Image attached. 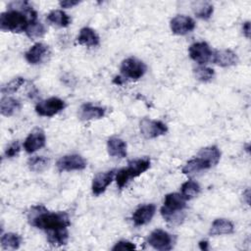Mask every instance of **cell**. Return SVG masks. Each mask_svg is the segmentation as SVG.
<instances>
[{
    "instance_id": "obj_4",
    "label": "cell",
    "mask_w": 251,
    "mask_h": 251,
    "mask_svg": "<svg viewBox=\"0 0 251 251\" xmlns=\"http://www.w3.org/2000/svg\"><path fill=\"white\" fill-rule=\"evenodd\" d=\"M150 160L148 158L135 159L128 162L126 168H123L118 171L116 175V182L120 189H122L129 179L134 178L150 168Z\"/></svg>"
},
{
    "instance_id": "obj_26",
    "label": "cell",
    "mask_w": 251,
    "mask_h": 251,
    "mask_svg": "<svg viewBox=\"0 0 251 251\" xmlns=\"http://www.w3.org/2000/svg\"><path fill=\"white\" fill-rule=\"evenodd\" d=\"M195 16L202 20H208L213 14L214 7L209 2H195L192 6Z\"/></svg>"
},
{
    "instance_id": "obj_36",
    "label": "cell",
    "mask_w": 251,
    "mask_h": 251,
    "mask_svg": "<svg viewBox=\"0 0 251 251\" xmlns=\"http://www.w3.org/2000/svg\"><path fill=\"white\" fill-rule=\"evenodd\" d=\"M242 31H243V34L247 38H249V36H250V22H245L242 25Z\"/></svg>"
},
{
    "instance_id": "obj_9",
    "label": "cell",
    "mask_w": 251,
    "mask_h": 251,
    "mask_svg": "<svg viewBox=\"0 0 251 251\" xmlns=\"http://www.w3.org/2000/svg\"><path fill=\"white\" fill-rule=\"evenodd\" d=\"M56 167L59 172H72V171H81L85 169L86 162L78 154L66 155L61 157L57 163Z\"/></svg>"
},
{
    "instance_id": "obj_18",
    "label": "cell",
    "mask_w": 251,
    "mask_h": 251,
    "mask_svg": "<svg viewBox=\"0 0 251 251\" xmlns=\"http://www.w3.org/2000/svg\"><path fill=\"white\" fill-rule=\"evenodd\" d=\"M212 166L204 159L200 158V157H195L193 159H191L190 161H188L182 168L181 172L182 174L186 175V176H192L195 175L199 172L205 171L210 169Z\"/></svg>"
},
{
    "instance_id": "obj_8",
    "label": "cell",
    "mask_w": 251,
    "mask_h": 251,
    "mask_svg": "<svg viewBox=\"0 0 251 251\" xmlns=\"http://www.w3.org/2000/svg\"><path fill=\"white\" fill-rule=\"evenodd\" d=\"M66 107L64 100L58 97H50L42 100L35 106V112L41 117H53Z\"/></svg>"
},
{
    "instance_id": "obj_12",
    "label": "cell",
    "mask_w": 251,
    "mask_h": 251,
    "mask_svg": "<svg viewBox=\"0 0 251 251\" xmlns=\"http://www.w3.org/2000/svg\"><path fill=\"white\" fill-rule=\"evenodd\" d=\"M46 136L41 128H34L24 141V148L27 153H33L45 145Z\"/></svg>"
},
{
    "instance_id": "obj_16",
    "label": "cell",
    "mask_w": 251,
    "mask_h": 251,
    "mask_svg": "<svg viewBox=\"0 0 251 251\" xmlns=\"http://www.w3.org/2000/svg\"><path fill=\"white\" fill-rule=\"evenodd\" d=\"M211 60L220 67H230L237 64L238 57L233 51L229 49H223L213 52Z\"/></svg>"
},
{
    "instance_id": "obj_32",
    "label": "cell",
    "mask_w": 251,
    "mask_h": 251,
    "mask_svg": "<svg viewBox=\"0 0 251 251\" xmlns=\"http://www.w3.org/2000/svg\"><path fill=\"white\" fill-rule=\"evenodd\" d=\"M25 83V79L21 76L19 77H15L14 79H12L11 81H9L8 83L4 84L1 87V92L3 94H13L15 93L23 84Z\"/></svg>"
},
{
    "instance_id": "obj_6",
    "label": "cell",
    "mask_w": 251,
    "mask_h": 251,
    "mask_svg": "<svg viewBox=\"0 0 251 251\" xmlns=\"http://www.w3.org/2000/svg\"><path fill=\"white\" fill-rule=\"evenodd\" d=\"M174 242L175 239L173 235L160 228L153 230L147 237V243L154 249L160 251L171 250L174 246Z\"/></svg>"
},
{
    "instance_id": "obj_5",
    "label": "cell",
    "mask_w": 251,
    "mask_h": 251,
    "mask_svg": "<svg viewBox=\"0 0 251 251\" xmlns=\"http://www.w3.org/2000/svg\"><path fill=\"white\" fill-rule=\"evenodd\" d=\"M122 75L131 80H137L146 73V65L135 57H129L125 59L121 65Z\"/></svg>"
},
{
    "instance_id": "obj_10",
    "label": "cell",
    "mask_w": 251,
    "mask_h": 251,
    "mask_svg": "<svg viewBox=\"0 0 251 251\" xmlns=\"http://www.w3.org/2000/svg\"><path fill=\"white\" fill-rule=\"evenodd\" d=\"M189 57L200 65H204L212 59L213 51L211 50L208 43L204 41L195 42L190 45L188 49Z\"/></svg>"
},
{
    "instance_id": "obj_3",
    "label": "cell",
    "mask_w": 251,
    "mask_h": 251,
    "mask_svg": "<svg viewBox=\"0 0 251 251\" xmlns=\"http://www.w3.org/2000/svg\"><path fill=\"white\" fill-rule=\"evenodd\" d=\"M186 200L180 193H169L165 196L164 205L161 208V215L165 221L173 226L182 223L185 214L183 210L186 207Z\"/></svg>"
},
{
    "instance_id": "obj_13",
    "label": "cell",
    "mask_w": 251,
    "mask_h": 251,
    "mask_svg": "<svg viewBox=\"0 0 251 251\" xmlns=\"http://www.w3.org/2000/svg\"><path fill=\"white\" fill-rule=\"evenodd\" d=\"M49 54V47L41 42L33 44L25 54V60L31 65L42 63Z\"/></svg>"
},
{
    "instance_id": "obj_27",
    "label": "cell",
    "mask_w": 251,
    "mask_h": 251,
    "mask_svg": "<svg viewBox=\"0 0 251 251\" xmlns=\"http://www.w3.org/2000/svg\"><path fill=\"white\" fill-rule=\"evenodd\" d=\"M22 238L14 232H7L1 236V246L3 249H18L21 245Z\"/></svg>"
},
{
    "instance_id": "obj_20",
    "label": "cell",
    "mask_w": 251,
    "mask_h": 251,
    "mask_svg": "<svg viewBox=\"0 0 251 251\" xmlns=\"http://www.w3.org/2000/svg\"><path fill=\"white\" fill-rule=\"evenodd\" d=\"M234 231L233 224L226 219H216L209 230L210 235H222V234H230Z\"/></svg>"
},
{
    "instance_id": "obj_7",
    "label": "cell",
    "mask_w": 251,
    "mask_h": 251,
    "mask_svg": "<svg viewBox=\"0 0 251 251\" xmlns=\"http://www.w3.org/2000/svg\"><path fill=\"white\" fill-rule=\"evenodd\" d=\"M139 129L145 138L151 139L165 134L168 131V126L161 121L144 118L139 123Z\"/></svg>"
},
{
    "instance_id": "obj_28",
    "label": "cell",
    "mask_w": 251,
    "mask_h": 251,
    "mask_svg": "<svg viewBox=\"0 0 251 251\" xmlns=\"http://www.w3.org/2000/svg\"><path fill=\"white\" fill-rule=\"evenodd\" d=\"M181 195L185 200H190L194 197H196L200 192V186L199 184L194 180H187L182 183L180 187Z\"/></svg>"
},
{
    "instance_id": "obj_23",
    "label": "cell",
    "mask_w": 251,
    "mask_h": 251,
    "mask_svg": "<svg viewBox=\"0 0 251 251\" xmlns=\"http://www.w3.org/2000/svg\"><path fill=\"white\" fill-rule=\"evenodd\" d=\"M47 21L60 27H66L71 24V18L62 10H53L47 15Z\"/></svg>"
},
{
    "instance_id": "obj_17",
    "label": "cell",
    "mask_w": 251,
    "mask_h": 251,
    "mask_svg": "<svg viewBox=\"0 0 251 251\" xmlns=\"http://www.w3.org/2000/svg\"><path fill=\"white\" fill-rule=\"evenodd\" d=\"M105 116V109L91 103H84L79 109V117L83 121L98 120Z\"/></svg>"
},
{
    "instance_id": "obj_2",
    "label": "cell",
    "mask_w": 251,
    "mask_h": 251,
    "mask_svg": "<svg viewBox=\"0 0 251 251\" xmlns=\"http://www.w3.org/2000/svg\"><path fill=\"white\" fill-rule=\"evenodd\" d=\"M31 226L45 230L46 233L61 229H68L71 226L69 215L66 212H49L43 206H34L27 214Z\"/></svg>"
},
{
    "instance_id": "obj_38",
    "label": "cell",
    "mask_w": 251,
    "mask_h": 251,
    "mask_svg": "<svg viewBox=\"0 0 251 251\" xmlns=\"http://www.w3.org/2000/svg\"><path fill=\"white\" fill-rule=\"evenodd\" d=\"M243 195L245 196V198H246V202H247V204H249V197H250V190L249 189H246V191H245V193H243Z\"/></svg>"
},
{
    "instance_id": "obj_33",
    "label": "cell",
    "mask_w": 251,
    "mask_h": 251,
    "mask_svg": "<svg viewBox=\"0 0 251 251\" xmlns=\"http://www.w3.org/2000/svg\"><path fill=\"white\" fill-rule=\"evenodd\" d=\"M135 248L136 247L132 242L127 241V240H121L113 246L112 250L113 251H120V250L125 251V250H134Z\"/></svg>"
},
{
    "instance_id": "obj_1",
    "label": "cell",
    "mask_w": 251,
    "mask_h": 251,
    "mask_svg": "<svg viewBox=\"0 0 251 251\" xmlns=\"http://www.w3.org/2000/svg\"><path fill=\"white\" fill-rule=\"evenodd\" d=\"M37 20V13L26 1H15L9 5V9L0 15V28L4 31H25L28 24Z\"/></svg>"
},
{
    "instance_id": "obj_34",
    "label": "cell",
    "mask_w": 251,
    "mask_h": 251,
    "mask_svg": "<svg viewBox=\"0 0 251 251\" xmlns=\"http://www.w3.org/2000/svg\"><path fill=\"white\" fill-rule=\"evenodd\" d=\"M20 150H21V147H20L19 141H14L5 149V156L7 158H13L19 154Z\"/></svg>"
},
{
    "instance_id": "obj_37",
    "label": "cell",
    "mask_w": 251,
    "mask_h": 251,
    "mask_svg": "<svg viewBox=\"0 0 251 251\" xmlns=\"http://www.w3.org/2000/svg\"><path fill=\"white\" fill-rule=\"evenodd\" d=\"M199 247L202 249V250H207L208 249V241L206 240H202L199 242Z\"/></svg>"
},
{
    "instance_id": "obj_11",
    "label": "cell",
    "mask_w": 251,
    "mask_h": 251,
    "mask_svg": "<svg viewBox=\"0 0 251 251\" xmlns=\"http://www.w3.org/2000/svg\"><path fill=\"white\" fill-rule=\"evenodd\" d=\"M171 30L176 35H184L195 28V22L192 18L184 15H177L170 22Z\"/></svg>"
},
{
    "instance_id": "obj_19",
    "label": "cell",
    "mask_w": 251,
    "mask_h": 251,
    "mask_svg": "<svg viewBox=\"0 0 251 251\" xmlns=\"http://www.w3.org/2000/svg\"><path fill=\"white\" fill-rule=\"evenodd\" d=\"M108 153L112 157L125 158L126 156V143L119 137H111L107 141Z\"/></svg>"
},
{
    "instance_id": "obj_24",
    "label": "cell",
    "mask_w": 251,
    "mask_h": 251,
    "mask_svg": "<svg viewBox=\"0 0 251 251\" xmlns=\"http://www.w3.org/2000/svg\"><path fill=\"white\" fill-rule=\"evenodd\" d=\"M197 156L206 160L213 167L219 163L221 159V151L217 146H208L202 148Z\"/></svg>"
},
{
    "instance_id": "obj_35",
    "label": "cell",
    "mask_w": 251,
    "mask_h": 251,
    "mask_svg": "<svg viewBox=\"0 0 251 251\" xmlns=\"http://www.w3.org/2000/svg\"><path fill=\"white\" fill-rule=\"evenodd\" d=\"M79 3V1H76V0H64V1H60L59 2V5L61 8H72L75 5H77Z\"/></svg>"
},
{
    "instance_id": "obj_21",
    "label": "cell",
    "mask_w": 251,
    "mask_h": 251,
    "mask_svg": "<svg viewBox=\"0 0 251 251\" xmlns=\"http://www.w3.org/2000/svg\"><path fill=\"white\" fill-rule=\"evenodd\" d=\"M76 40L80 45L91 47V46H97L99 44L100 39L94 29H92L91 27L85 26L80 29Z\"/></svg>"
},
{
    "instance_id": "obj_14",
    "label": "cell",
    "mask_w": 251,
    "mask_h": 251,
    "mask_svg": "<svg viewBox=\"0 0 251 251\" xmlns=\"http://www.w3.org/2000/svg\"><path fill=\"white\" fill-rule=\"evenodd\" d=\"M156 212V206L154 204H146L138 207L132 214L131 220L136 226H144L148 224L154 217Z\"/></svg>"
},
{
    "instance_id": "obj_30",
    "label": "cell",
    "mask_w": 251,
    "mask_h": 251,
    "mask_svg": "<svg viewBox=\"0 0 251 251\" xmlns=\"http://www.w3.org/2000/svg\"><path fill=\"white\" fill-rule=\"evenodd\" d=\"M48 164H49V160L43 156L30 157L27 161L28 169L35 173L43 172L48 167Z\"/></svg>"
},
{
    "instance_id": "obj_31",
    "label": "cell",
    "mask_w": 251,
    "mask_h": 251,
    "mask_svg": "<svg viewBox=\"0 0 251 251\" xmlns=\"http://www.w3.org/2000/svg\"><path fill=\"white\" fill-rule=\"evenodd\" d=\"M194 75L198 80H200L202 82H207V81H210L214 77L215 72L213 69H211L209 67L199 66L196 69H194Z\"/></svg>"
},
{
    "instance_id": "obj_22",
    "label": "cell",
    "mask_w": 251,
    "mask_h": 251,
    "mask_svg": "<svg viewBox=\"0 0 251 251\" xmlns=\"http://www.w3.org/2000/svg\"><path fill=\"white\" fill-rule=\"evenodd\" d=\"M21 102L13 97L5 96L0 101V112L5 117L13 116L21 109Z\"/></svg>"
},
{
    "instance_id": "obj_29",
    "label": "cell",
    "mask_w": 251,
    "mask_h": 251,
    "mask_svg": "<svg viewBox=\"0 0 251 251\" xmlns=\"http://www.w3.org/2000/svg\"><path fill=\"white\" fill-rule=\"evenodd\" d=\"M46 30L44 25L38 22L37 20H32L29 22L26 29H25V34L30 38V39H35L42 37L45 34Z\"/></svg>"
},
{
    "instance_id": "obj_15",
    "label": "cell",
    "mask_w": 251,
    "mask_h": 251,
    "mask_svg": "<svg viewBox=\"0 0 251 251\" xmlns=\"http://www.w3.org/2000/svg\"><path fill=\"white\" fill-rule=\"evenodd\" d=\"M115 176V171L111 170L105 173H99L98 175H96L92 180V192L94 195L98 196L100 194H102L107 186L112 182V180L114 179Z\"/></svg>"
},
{
    "instance_id": "obj_25",
    "label": "cell",
    "mask_w": 251,
    "mask_h": 251,
    "mask_svg": "<svg viewBox=\"0 0 251 251\" xmlns=\"http://www.w3.org/2000/svg\"><path fill=\"white\" fill-rule=\"evenodd\" d=\"M68 239H69L68 229H61V230L47 232V241L52 246L59 247V246L65 245L67 244Z\"/></svg>"
}]
</instances>
